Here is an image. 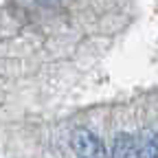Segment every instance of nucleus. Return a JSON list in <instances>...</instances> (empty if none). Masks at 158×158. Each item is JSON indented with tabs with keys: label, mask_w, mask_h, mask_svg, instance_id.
I'll use <instances>...</instances> for the list:
<instances>
[{
	"label": "nucleus",
	"mask_w": 158,
	"mask_h": 158,
	"mask_svg": "<svg viewBox=\"0 0 158 158\" xmlns=\"http://www.w3.org/2000/svg\"><path fill=\"white\" fill-rule=\"evenodd\" d=\"M70 147L77 158H106V147L94 132L88 127H77L70 136Z\"/></svg>",
	"instance_id": "f257e3e1"
},
{
	"label": "nucleus",
	"mask_w": 158,
	"mask_h": 158,
	"mask_svg": "<svg viewBox=\"0 0 158 158\" xmlns=\"http://www.w3.org/2000/svg\"><path fill=\"white\" fill-rule=\"evenodd\" d=\"M112 158H138L136 154V138L132 134H116L112 145Z\"/></svg>",
	"instance_id": "f03ea898"
},
{
	"label": "nucleus",
	"mask_w": 158,
	"mask_h": 158,
	"mask_svg": "<svg viewBox=\"0 0 158 158\" xmlns=\"http://www.w3.org/2000/svg\"><path fill=\"white\" fill-rule=\"evenodd\" d=\"M136 154L138 158H158V134L147 130L136 141Z\"/></svg>",
	"instance_id": "7ed1b4c3"
}]
</instances>
